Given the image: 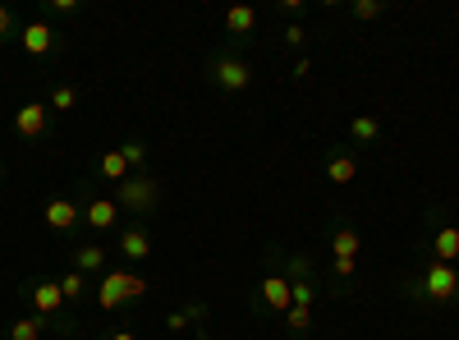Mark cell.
Segmentation results:
<instances>
[{"mask_svg": "<svg viewBox=\"0 0 459 340\" xmlns=\"http://www.w3.org/2000/svg\"><path fill=\"white\" fill-rule=\"evenodd\" d=\"M409 299H423V304H455L459 299V272L450 263H437V257H423L418 263V276L404 281Z\"/></svg>", "mask_w": 459, "mask_h": 340, "instance_id": "1", "label": "cell"}, {"mask_svg": "<svg viewBox=\"0 0 459 340\" xmlns=\"http://www.w3.org/2000/svg\"><path fill=\"white\" fill-rule=\"evenodd\" d=\"M23 299H28L33 312H37V318H46L51 327L74 331V318H69V304H65L60 281H28V285H23Z\"/></svg>", "mask_w": 459, "mask_h": 340, "instance_id": "2", "label": "cell"}, {"mask_svg": "<svg viewBox=\"0 0 459 340\" xmlns=\"http://www.w3.org/2000/svg\"><path fill=\"white\" fill-rule=\"evenodd\" d=\"M147 290H152V285H147V276H138V272H106L101 285H97V308H101V312H115V308H124V304H138Z\"/></svg>", "mask_w": 459, "mask_h": 340, "instance_id": "3", "label": "cell"}, {"mask_svg": "<svg viewBox=\"0 0 459 340\" xmlns=\"http://www.w3.org/2000/svg\"><path fill=\"white\" fill-rule=\"evenodd\" d=\"M207 78H211V88L226 92V97H239V92L253 88V69L244 56H234V51H216L207 60Z\"/></svg>", "mask_w": 459, "mask_h": 340, "instance_id": "4", "label": "cell"}, {"mask_svg": "<svg viewBox=\"0 0 459 340\" xmlns=\"http://www.w3.org/2000/svg\"><path fill=\"white\" fill-rule=\"evenodd\" d=\"M115 202L124 207V212H133V217H152V212H156V202H161V185H156V175L133 170V175L124 179V185H120Z\"/></svg>", "mask_w": 459, "mask_h": 340, "instance_id": "5", "label": "cell"}, {"mask_svg": "<svg viewBox=\"0 0 459 340\" xmlns=\"http://www.w3.org/2000/svg\"><path fill=\"white\" fill-rule=\"evenodd\" d=\"M14 134L28 138V143L51 134V107H46V101H23V107L14 111Z\"/></svg>", "mask_w": 459, "mask_h": 340, "instance_id": "6", "label": "cell"}, {"mask_svg": "<svg viewBox=\"0 0 459 340\" xmlns=\"http://www.w3.org/2000/svg\"><path fill=\"white\" fill-rule=\"evenodd\" d=\"M257 308H266V312H285L294 308V295H289V281L281 276V272H266L262 276V285H257Z\"/></svg>", "mask_w": 459, "mask_h": 340, "instance_id": "7", "label": "cell"}, {"mask_svg": "<svg viewBox=\"0 0 459 340\" xmlns=\"http://www.w3.org/2000/svg\"><path fill=\"white\" fill-rule=\"evenodd\" d=\"M156 253V240H152V230L143 221H133L120 230V257L124 263H147V257Z\"/></svg>", "mask_w": 459, "mask_h": 340, "instance_id": "8", "label": "cell"}, {"mask_svg": "<svg viewBox=\"0 0 459 340\" xmlns=\"http://www.w3.org/2000/svg\"><path fill=\"white\" fill-rule=\"evenodd\" d=\"M19 42H23V51H28V56H51V51H56V33H51L46 19L23 23V28H19Z\"/></svg>", "mask_w": 459, "mask_h": 340, "instance_id": "9", "label": "cell"}, {"mask_svg": "<svg viewBox=\"0 0 459 340\" xmlns=\"http://www.w3.org/2000/svg\"><path fill=\"white\" fill-rule=\"evenodd\" d=\"M78 221H83V207H78L74 198H51V202H46V225L56 230V234L74 230Z\"/></svg>", "mask_w": 459, "mask_h": 340, "instance_id": "10", "label": "cell"}, {"mask_svg": "<svg viewBox=\"0 0 459 340\" xmlns=\"http://www.w3.org/2000/svg\"><path fill=\"white\" fill-rule=\"evenodd\" d=\"M115 221H120V202H115V198H88V202H83V225H92V230H115Z\"/></svg>", "mask_w": 459, "mask_h": 340, "instance_id": "11", "label": "cell"}, {"mask_svg": "<svg viewBox=\"0 0 459 340\" xmlns=\"http://www.w3.org/2000/svg\"><path fill=\"white\" fill-rule=\"evenodd\" d=\"M226 33H230L234 42H249V37L257 33V10H253V5H230V10H226Z\"/></svg>", "mask_w": 459, "mask_h": 340, "instance_id": "12", "label": "cell"}, {"mask_svg": "<svg viewBox=\"0 0 459 340\" xmlns=\"http://www.w3.org/2000/svg\"><path fill=\"white\" fill-rule=\"evenodd\" d=\"M431 257L455 267V257H459V225H437V230H431Z\"/></svg>", "mask_w": 459, "mask_h": 340, "instance_id": "13", "label": "cell"}, {"mask_svg": "<svg viewBox=\"0 0 459 340\" xmlns=\"http://www.w3.org/2000/svg\"><path fill=\"white\" fill-rule=\"evenodd\" d=\"M363 253V234L349 225V221H340L336 230H331V257H359Z\"/></svg>", "mask_w": 459, "mask_h": 340, "instance_id": "14", "label": "cell"}, {"mask_svg": "<svg viewBox=\"0 0 459 340\" xmlns=\"http://www.w3.org/2000/svg\"><path fill=\"white\" fill-rule=\"evenodd\" d=\"M327 179H331V185H354V179H359V162L349 152H331L327 156Z\"/></svg>", "mask_w": 459, "mask_h": 340, "instance_id": "15", "label": "cell"}, {"mask_svg": "<svg viewBox=\"0 0 459 340\" xmlns=\"http://www.w3.org/2000/svg\"><path fill=\"white\" fill-rule=\"evenodd\" d=\"M97 175H101V179H111V185H124V179H129L133 170H129V162H124V152H120V147H111V152H101Z\"/></svg>", "mask_w": 459, "mask_h": 340, "instance_id": "16", "label": "cell"}, {"mask_svg": "<svg viewBox=\"0 0 459 340\" xmlns=\"http://www.w3.org/2000/svg\"><path fill=\"white\" fill-rule=\"evenodd\" d=\"M281 263V276L289 285H299V281H313V257L308 253H289V257H276Z\"/></svg>", "mask_w": 459, "mask_h": 340, "instance_id": "17", "label": "cell"}, {"mask_svg": "<svg viewBox=\"0 0 459 340\" xmlns=\"http://www.w3.org/2000/svg\"><path fill=\"white\" fill-rule=\"evenodd\" d=\"M46 318H37V312H28V318H19V322H10V331H5V340H42L46 336Z\"/></svg>", "mask_w": 459, "mask_h": 340, "instance_id": "18", "label": "cell"}, {"mask_svg": "<svg viewBox=\"0 0 459 340\" xmlns=\"http://www.w3.org/2000/svg\"><path fill=\"white\" fill-rule=\"evenodd\" d=\"M106 267V249L101 244H83V249H74V272H101Z\"/></svg>", "mask_w": 459, "mask_h": 340, "instance_id": "19", "label": "cell"}, {"mask_svg": "<svg viewBox=\"0 0 459 340\" xmlns=\"http://www.w3.org/2000/svg\"><path fill=\"white\" fill-rule=\"evenodd\" d=\"M349 138H354V143H376V138H382V120H376V115H354V120H349Z\"/></svg>", "mask_w": 459, "mask_h": 340, "instance_id": "20", "label": "cell"}, {"mask_svg": "<svg viewBox=\"0 0 459 340\" xmlns=\"http://www.w3.org/2000/svg\"><path fill=\"white\" fill-rule=\"evenodd\" d=\"M60 290H65V304H69V308H74V304H83V295H88L83 272H65V276H60Z\"/></svg>", "mask_w": 459, "mask_h": 340, "instance_id": "21", "label": "cell"}, {"mask_svg": "<svg viewBox=\"0 0 459 340\" xmlns=\"http://www.w3.org/2000/svg\"><path fill=\"white\" fill-rule=\"evenodd\" d=\"M285 327H289V336H308L313 331V308H289Z\"/></svg>", "mask_w": 459, "mask_h": 340, "instance_id": "22", "label": "cell"}, {"mask_svg": "<svg viewBox=\"0 0 459 340\" xmlns=\"http://www.w3.org/2000/svg\"><path fill=\"white\" fill-rule=\"evenodd\" d=\"M120 152H124L129 170H143V166H147V143H143V138H129V143H124Z\"/></svg>", "mask_w": 459, "mask_h": 340, "instance_id": "23", "label": "cell"}, {"mask_svg": "<svg viewBox=\"0 0 459 340\" xmlns=\"http://www.w3.org/2000/svg\"><path fill=\"white\" fill-rule=\"evenodd\" d=\"M78 107V88L74 83H60L56 92H51V111H74Z\"/></svg>", "mask_w": 459, "mask_h": 340, "instance_id": "24", "label": "cell"}, {"mask_svg": "<svg viewBox=\"0 0 459 340\" xmlns=\"http://www.w3.org/2000/svg\"><path fill=\"white\" fill-rule=\"evenodd\" d=\"M349 14L363 19V23H372V19H382V14H386V5H382V0H354V5H349Z\"/></svg>", "mask_w": 459, "mask_h": 340, "instance_id": "25", "label": "cell"}, {"mask_svg": "<svg viewBox=\"0 0 459 340\" xmlns=\"http://www.w3.org/2000/svg\"><path fill=\"white\" fill-rule=\"evenodd\" d=\"M289 295H294V308H313V304H317V285H313V281H299V285H289Z\"/></svg>", "mask_w": 459, "mask_h": 340, "instance_id": "26", "label": "cell"}, {"mask_svg": "<svg viewBox=\"0 0 459 340\" xmlns=\"http://www.w3.org/2000/svg\"><path fill=\"white\" fill-rule=\"evenodd\" d=\"M285 46H289V51H304V46H308L304 23H289V28H285Z\"/></svg>", "mask_w": 459, "mask_h": 340, "instance_id": "27", "label": "cell"}, {"mask_svg": "<svg viewBox=\"0 0 459 340\" xmlns=\"http://www.w3.org/2000/svg\"><path fill=\"white\" fill-rule=\"evenodd\" d=\"M19 33V19H14V10L10 5H0V42H5V37H14Z\"/></svg>", "mask_w": 459, "mask_h": 340, "instance_id": "28", "label": "cell"}, {"mask_svg": "<svg viewBox=\"0 0 459 340\" xmlns=\"http://www.w3.org/2000/svg\"><path fill=\"white\" fill-rule=\"evenodd\" d=\"M331 272H336V281H349V276L359 272V257H336V263H331Z\"/></svg>", "mask_w": 459, "mask_h": 340, "instance_id": "29", "label": "cell"}, {"mask_svg": "<svg viewBox=\"0 0 459 340\" xmlns=\"http://www.w3.org/2000/svg\"><path fill=\"white\" fill-rule=\"evenodd\" d=\"M289 78H294V83H308V78H313V60L299 56V60H294V69H289Z\"/></svg>", "mask_w": 459, "mask_h": 340, "instance_id": "30", "label": "cell"}, {"mask_svg": "<svg viewBox=\"0 0 459 340\" xmlns=\"http://www.w3.org/2000/svg\"><path fill=\"white\" fill-rule=\"evenodd\" d=\"M166 327H170V331H184V327H188V312H184V308H175L170 318H166Z\"/></svg>", "mask_w": 459, "mask_h": 340, "instance_id": "31", "label": "cell"}, {"mask_svg": "<svg viewBox=\"0 0 459 340\" xmlns=\"http://www.w3.org/2000/svg\"><path fill=\"white\" fill-rule=\"evenodd\" d=\"M78 5H74V0H51V5H46V14H74Z\"/></svg>", "mask_w": 459, "mask_h": 340, "instance_id": "32", "label": "cell"}, {"mask_svg": "<svg viewBox=\"0 0 459 340\" xmlns=\"http://www.w3.org/2000/svg\"><path fill=\"white\" fill-rule=\"evenodd\" d=\"M281 10H285L289 19H299V14H304V0H281Z\"/></svg>", "mask_w": 459, "mask_h": 340, "instance_id": "33", "label": "cell"}, {"mask_svg": "<svg viewBox=\"0 0 459 340\" xmlns=\"http://www.w3.org/2000/svg\"><path fill=\"white\" fill-rule=\"evenodd\" d=\"M101 340H138V331H129V327H120V331H106Z\"/></svg>", "mask_w": 459, "mask_h": 340, "instance_id": "34", "label": "cell"}, {"mask_svg": "<svg viewBox=\"0 0 459 340\" xmlns=\"http://www.w3.org/2000/svg\"><path fill=\"white\" fill-rule=\"evenodd\" d=\"M0 179H5V156H0Z\"/></svg>", "mask_w": 459, "mask_h": 340, "instance_id": "35", "label": "cell"}]
</instances>
